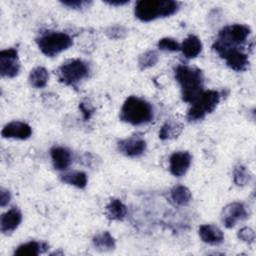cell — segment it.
<instances>
[{"label": "cell", "instance_id": "obj_1", "mask_svg": "<svg viewBox=\"0 0 256 256\" xmlns=\"http://www.w3.org/2000/svg\"><path fill=\"white\" fill-rule=\"evenodd\" d=\"M175 78L180 84L183 101L192 104L203 92V74L200 69L178 65Z\"/></svg>", "mask_w": 256, "mask_h": 256}, {"label": "cell", "instance_id": "obj_2", "mask_svg": "<svg viewBox=\"0 0 256 256\" xmlns=\"http://www.w3.org/2000/svg\"><path fill=\"white\" fill-rule=\"evenodd\" d=\"M179 8V3L172 0H140L134 8L135 16L144 22L154 20L159 17H167Z\"/></svg>", "mask_w": 256, "mask_h": 256}, {"label": "cell", "instance_id": "obj_3", "mask_svg": "<svg viewBox=\"0 0 256 256\" xmlns=\"http://www.w3.org/2000/svg\"><path fill=\"white\" fill-rule=\"evenodd\" d=\"M120 119L132 125L146 124L153 119V108L146 100L137 96H130L121 108Z\"/></svg>", "mask_w": 256, "mask_h": 256}, {"label": "cell", "instance_id": "obj_4", "mask_svg": "<svg viewBox=\"0 0 256 256\" xmlns=\"http://www.w3.org/2000/svg\"><path fill=\"white\" fill-rule=\"evenodd\" d=\"M37 44L43 54L53 57L68 49L72 44V38L64 32L47 31L37 38Z\"/></svg>", "mask_w": 256, "mask_h": 256}, {"label": "cell", "instance_id": "obj_5", "mask_svg": "<svg viewBox=\"0 0 256 256\" xmlns=\"http://www.w3.org/2000/svg\"><path fill=\"white\" fill-rule=\"evenodd\" d=\"M220 101V93L215 90L203 91L201 95L192 103L188 110L187 119L190 122L203 119L206 114L211 113Z\"/></svg>", "mask_w": 256, "mask_h": 256}, {"label": "cell", "instance_id": "obj_6", "mask_svg": "<svg viewBox=\"0 0 256 256\" xmlns=\"http://www.w3.org/2000/svg\"><path fill=\"white\" fill-rule=\"evenodd\" d=\"M212 48L221 58L225 60L227 66H229L234 71L241 72L247 69L249 65L248 56L240 49V47L227 46L216 40L213 43Z\"/></svg>", "mask_w": 256, "mask_h": 256}, {"label": "cell", "instance_id": "obj_7", "mask_svg": "<svg viewBox=\"0 0 256 256\" xmlns=\"http://www.w3.org/2000/svg\"><path fill=\"white\" fill-rule=\"evenodd\" d=\"M88 74V65L80 59L70 60L61 65L58 69V78L60 82L66 85H75L82 79L86 78Z\"/></svg>", "mask_w": 256, "mask_h": 256}, {"label": "cell", "instance_id": "obj_8", "mask_svg": "<svg viewBox=\"0 0 256 256\" xmlns=\"http://www.w3.org/2000/svg\"><path fill=\"white\" fill-rule=\"evenodd\" d=\"M250 28L244 24H233L222 28L219 31L218 39L220 43L232 46V47H239L240 45L244 44L247 38L250 35Z\"/></svg>", "mask_w": 256, "mask_h": 256}, {"label": "cell", "instance_id": "obj_9", "mask_svg": "<svg viewBox=\"0 0 256 256\" xmlns=\"http://www.w3.org/2000/svg\"><path fill=\"white\" fill-rule=\"evenodd\" d=\"M20 71L18 52L15 48H8L0 51V75L2 77L13 78Z\"/></svg>", "mask_w": 256, "mask_h": 256}, {"label": "cell", "instance_id": "obj_10", "mask_svg": "<svg viewBox=\"0 0 256 256\" xmlns=\"http://www.w3.org/2000/svg\"><path fill=\"white\" fill-rule=\"evenodd\" d=\"M248 213L243 203L233 202L225 206L222 212V222L225 227L232 228L237 221L245 219Z\"/></svg>", "mask_w": 256, "mask_h": 256}, {"label": "cell", "instance_id": "obj_11", "mask_svg": "<svg viewBox=\"0 0 256 256\" xmlns=\"http://www.w3.org/2000/svg\"><path fill=\"white\" fill-rule=\"evenodd\" d=\"M191 155L187 151L174 152L169 158V170L176 177L183 176L191 164Z\"/></svg>", "mask_w": 256, "mask_h": 256}, {"label": "cell", "instance_id": "obj_12", "mask_svg": "<svg viewBox=\"0 0 256 256\" xmlns=\"http://www.w3.org/2000/svg\"><path fill=\"white\" fill-rule=\"evenodd\" d=\"M119 151L128 157H138L146 149V142L140 137H130L118 142Z\"/></svg>", "mask_w": 256, "mask_h": 256}, {"label": "cell", "instance_id": "obj_13", "mask_svg": "<svg viewBox=\"0 0 256 256\" xmlns=\"http://www.w3.org/2000/svg\"><path fill=\"white\" fill-rule=\"evenodd\" d=\"M32 134V129L31 127L21 121H12L6 124L2 131L1 135L4 138H14V139H20V140H25L29 138Z\"/></svg>", "mask_w": 256, "mask_h": 256}, {"label": "cell", "instance_id": "obj_14", "mask_svg": "<svg viewBox=\"0 0 256 256\" xmlns=\"http://www.w3.org/2000/svg\"><path fill=\"white\" fill-rule=\"evenodd\" d=\"M22 214L16 207L11 208L7 212L3 213L0 220V229L4 234L13 232L21 223Z\"/></svg>", "mask_w": 256, "mask_h": 256}, {"label": "cell", "instance_id": "obj_15", "mask_svg": "<svg viewBox=\"0 0 256 256\" xmlns=\"http://www.w3.org/2000/svg\"><path fill=\"white\" fill-rule=\"evenodd\" d=\"M50 155L54 168L59 171L66 170L72 162L70 151L61 146L52 147L50 150Z\"/></svg>", "mask_w": 256, "mask_h": 256}, {"label": "cell", "instance_id": "obj_16", "mask_svg": "<svg viewBox=\"0 0 256 256\" xmlns=\"http://www.w3.org/2000/svg\"><path fill=\"white\" fill-rule=\"evenodd\" d=\"M199 236L201 240L210 245H219L224 240L223 232L214 225L204 224L199 227Z\"/></svg>", "mask_w": 256, "mask_h": 256}, {"label": "cell", "instance_id": "obj_17", "mask_svg": "<svg viewBox=\"0 0 256 256\" xmlns=\"http://www.w3.org/2000/svg\"><path fill=\"white\" fill-rule=\"evenodd\" d=\"M49 246L45 242L29 241L27 243L21 244L14 251V255L17 256H37L48 250Z\"/></svg>", "mask_w": 256, "mask_h": 256}, {"label": "cell", "instance_id": "obj_18", "mask_svg": "<svg viewBox=\"0 0 256 256\" xmlns=\"http://www.w3.org/2000/svg\"><path fill=\"white\" fill-rule=\"evenodd\" d=\"M180 49L186 58H195L200 54L202 50V43L197 36L189 35L182 42Z\"/></svg>", "mask_w": 256, "mask_h": 256}, {"label": "cell", "instance_id": "obj_19", "mask_svg": "<svg viewBox=\"0 0 256 256\" xmlns=\"http://www.w3.org/2000/svg\"><path fill=\"white\" fill-rule=\"evenodd\" d=\"M105 214L109 220L121 221L127 215V208L119 199H111L105 209Z\"/></svg>", "mask_w": 256, "mask_h": 256}, {"label": "cell", "instance_id": "obj_20", "mask_svg": "<svg viewBox=\"0 0 256 256\" xmlns=\"http://www.w3.org/2000/svg\"><path fill=\"white\" fill-rule=\"evenodd\" d=\"M60 180L77 188H84L87 184V175L82 171H70L63 173L60 176Z\"/></svg>", "mask_w": 256, "mask_h": 256}, {"label": "cell", "instance_id": "obj_21", "mask_svg": "<svg viewBox=\"0 0 256 256\" xmlns=\"http://www.w3.org/2000/svg\"><path fill=\"white\" fill-rule=\"evenodd\" d=\"M92 243L95 249L101 251H109L114 249L115 247V239L107 231H104L94 236Z\"/></svg>", "mask_w": 256, "mask_h": 256}, {"label": "cell", "instance_id": "obj_22", "mask_svg": "<svg viewBox=\"0 0 256 256\" xmlns=\"http://www.w3.org/2000/svg\"><path fill=\"white\" fill-rule=\"evenodd\" d=\"M170 197L175 204L180 206H185L189 204V202L191 201L192 195L190 190L187 187L183 185H177L173 187V189L171 190Z\"/></svg>", "mask_w": 256, "mask_h": 256}, {"label": "cell", "instance_id": "obj_23", "mask_svg": "<svg viewBox=\"0 0 256 256\" xmlns=\"http://www.w3.org/2000/svg\"><path fill=\"white\" fill-rule=\"evenodd\" d=\"M48 71L44 67L38 66L31 70L29 75V81L33 87L43 88L48 82Z\"/></svg>", "mask_w": 256, "mask_h": 256}, {"label": "cell", "instance_id": "obj_24", "mask_svg": "<svg viewBox=\"0 0 256 256\" xmlns=\"http://www.w3.org/2000/svg\"><path fill=\"white\" fill-rule=\"evenodd\" d=\"M183 129L182 124L175 121H167L159 131V138L161 140H167L174 137H177Z\"/></svg>", "mask_w": 256, "mask_h": 256}, {"label": "cell", "instance_id": "obj_25", "mask_svg": "<svg viewBox=\"0 0 256 256\" xmlns=\"http://www.w3.org/2000/svg\"><path fill=\"white\" fill-rule=\"evenodd\" d=\"M158 59H159L158 53L154 50H149L139 56L138 65H139L140 69L144 70V69L154 66L158 62Z\"/></svg>", "mask_w": 256, "mask_h": 256}, {"label": "cell", "instance_id": "obj_26", "mask_svg": "<svg viewBox=\"0 0 256 256\" xmlns=\"http://www.w3.org/2000/svg\"><path fill=\"white\" fill-rule=\"evenodd\" d=\"M233 179H234V183L237 186H244L250 181L251 176H250L248 170L244 166L240 165L234 169Z\"/></svg>", "mask_w": 256, "mask_h": 256}, {"label": "cell", "instance_id": "obj_27", "mask_svg": "<svg viewBox=\"0 0 256 256\" xmlns=\"http://www.w3.org/2000/svg\"><path fill=\"white\" fill-rule=\"evenodd\" d=\"M158 48L160 50H163V51H171V52H174V51H178L180 50V45L179 43L173 39V38H162L158 41Z\"/></svg>", "mask_w": 256, "mask_h": 256}, {"label": "cell", "instance_id": "obj_28", "mask_svg": "<svg viewBox=\"0 0 256 256\" xmlns=\"http://www.w3.org/2000/svg\"><path fill=\"white\" fill-rule=\"evenodd\" d=\"M127 33V30L123 27V26H119V25H115V26H110L107 30H106V34L109 38L112 39H120L123 38Z\"/></svg>", "mask_w": 256, "mask_h": 256}, {"label": "cell", "instance_id": "obj_29", "mask_svg": "<svg viewBox=\"0 0 256 256\" xmlns=\"http://www.w3.org/2000/svg\"><path fill=\"white\" fill-rule=\"evenodd\" d=\"M238 238L244 242L251 243L255 240V232L253 229H251L249 227H244L239 230Z\"/></svg>", "mask_w": 256, "mask_h": 256}, {"label": "cell", "instance_id": "obj_30", "mask_svg": "<svg viewBox=\"0 0 256 256\" xmlns=\"http://www.w3.org/2000/svg\"><path fill=\"white\" fill-rule=\"evenodd\" d=\"M61 3L64 6H67L72 9H81V8H85V7L89 6V4L91 2L83 1V0H64V1H61Z\"/></svg>", "mask_w": 256, "mask_h": 256}, {"label": "cell", "instance_id": "obj_31", "mask_svg": "<svg viewBox=\"0 0 256 256\" xmlns=\"http://www.w3.org/2000/svg\"><path fill=\"white\" fill-rule=\"evenodd\" d=\"M10 199H11L10 192L7 189L1 188V190H0V205H1V207H5L10 202Z\"/></svg>", "mask_w": 256, "mask_h": 256}, {"label": "cell", "instance_id": "obj_32", "mask_svg": "<svg viewBox=\"0 0 256 256\" xmlns=\"http://www.w3.org/2000/svg\"><path fill=\"white\" fill-rule=\"evenodd\" d=\"M79 108H80V110H81V112H82L83 117H84L85 120H87V119H89V118L91 117V115H92V113H93V109L90 108V106H89L88 104H86V103H80Z\"/></svg>", "mask_w": 256, "mask_h": 256}, {"label": "cell", "instance_id": "obj_33", "mask_svg": "<svg viewBox=\"0 0 256 256\" xmlns=\"http://www.w3.org/2000/svg\"><path fill=\"white\" fill-rule=\"evenodd\" d=\"M105 2L112 6H121V5L127 4L129 1L128 0H112V1H105Z\"/></svg>", "mask_w": 256, "mask_h": 256}]
</instances>
